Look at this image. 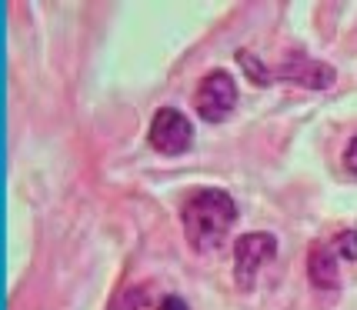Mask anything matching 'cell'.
<instances>
[{"instance_id":"9c48e42d","label":"cell","mask_w":357,"mask_h":310,"mask_svg":"<svg viewBox=\"0 0 357 310\" xmlns=\"http://www.w3.org/2000/svg\"><path fill=\"white\" fill-rule=\"evenodd\" d=\"M344 167L351 173H357V137L347 144V150H344Z\"/></svg>"},{"instance_id":"52a82bcc","label":"cell","mask_w":357,"mask_h":310,"mask_svg":"<svg viewBox=\"0 0 357 310\" xmlns=\"http://www.w3.org/2000/svg\"><path fill=\"white\" fill-rule=\"evenodd\" d=\"M241 63H244V70H248V77L254 80V84H271V80H274V74L264 70V63H257L248 50H241Z\"/></svg>"},{"instance_id":"8992f818","label":"cell","mask_w":357,"mask_h":310,"mask_svg":"<svg viewBox=\"0 0 357 310\" xmlns=\"http://www.w3.org/2000/svg\"><path fill=\"white\" fill-rule=\"evenodd\" d=\"M307 280H311L317 290H334L341 284L337 254L331 247H311V254H307Z\"/></svg>"},{"instance_id":"30bf717a","label":"cell","mask_w":357,"mask_h":310,"mask_svg":"<svg viewBox=\"0 0 357 310\" xmlns=\"http://www.w3.org/2000/svg\"><path fill=\"white\" fill-rule=\"evenodd\" d=\"M157 310H187V304L177 294H167L164 300H160V307H157Z\"/></svg>"},{"instance_id":"7a4b0ae2","label":"cell","mask_w":357,"mask_h":310,"mask_svg":"<svg viewBox=\"0 0 357 310\" xmlns=\"http://www.w3.org/2000/svg\"><path fill=\"white\" fill-rule=\"evenodd\" d=\"M147 140H151V147H154L157 154H164V157L187 154L190 144H194V124L177 107H160L154 114V121H151Z\"/></svg>"},{"instance_id":"3957f363","label":"cell","mask_w":357,"mask_h":310,"mask_svg":"<svg viewBox=\"0 0 357 310\" xmlns=\"http://www.w3.org/2000/svg\"><path fill=\"white\" fill-rule=\"evenodd\" d=\"M237 104V84L227 70H214V74H207V77L197 84V91H194V107L201 114L207 124H220V121H227V114L234 110Z\"/></svg>"},{"instance_id":"ba28073f","label":"cell","mask_w":357,"mask_h":310,"mask_svg":"<svg viewBox=\"0 0 357 310\" xmlns=\"http://www.w3.org/2000/svg\"><path fill=\"white\" fill-rule=\"evenodd\" d=\"M334 250L341 254V257H347V261H357V233L354 231H344L334 237Z\"/></svg>"},{"instance_id":"5b68a950","label":"cell","mask_w":357,"mask_h":310,"mask_svg":"<svg viewBox=\"0 0 357 310\" xmlns=\"http://www.w3.org/2000/svg\"><path fill=\"white\" fill-rule=\"evenodd\" d=\"M278 77L291 80V84H301V87H307V91H327V87L334 84V67L294 50V54H287L284 63L278 67Z\"/></svg>"},{"instance_id":"277c9868","label":"cell","mask_w":357,"mask_h":310,"mask_svg":"<svg viewBox=\"0 0 357 310\" xmlns=\"http://www.w3.org/2000/svg\"><path fill=\"white\" fill-rule=\"evenodd\" d=\"M274 254H278L274 233H244V237H237V244H234V270H237V280L244 287H250L254 274L271 264Z\"/></svg>"},{"instance_id":"6da1fadb","label":"cell","mask_w":357,"mask_h":310,"mask_svg":"<svg viewBox=\"0 0 357 310\" xmlns=\"http://www.w3.org/2000/svg\"><path fill=\"white\" fill-rule=\"evenodd\" d=\"M234 220H237V203L220 187H201L181 203V227L187 244L197 254L218 250L227 240Z\"/></svg>"}]
</instances>
